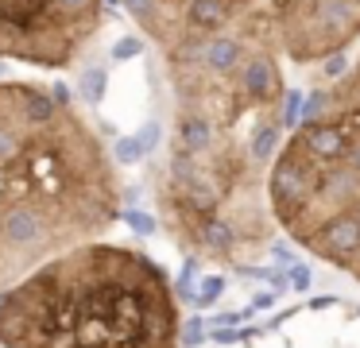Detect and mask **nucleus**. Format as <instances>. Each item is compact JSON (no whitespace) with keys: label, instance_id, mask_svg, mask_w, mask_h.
<instances>
[{"label":"nucleus","instance_id":"obj_12","mask_svg":"<svg viewBox=\"0 0 360 348\" xmlns=\"http://www.w3.org/2000/svg\"><path fill=\"white\" fill-rule=\"evenodd\" d=\"M143 43H136V39H120V46H112V58H132V54H140Z\"/></svg>","mask_w":360,"mask_h":348},{"label":"nucleus","instance_id":"obj_8","mask_svg":"<svg viewBox=\"0 0 360 348\" xmlns=\"http://www.w3.org/2000/svg\"><path fill=\"white\" fill-rule=\"evenodd\" d=\"M221 294H225V278H221V275H210V278H205V283H202V294H194L198 309L213 306V302H217Z\"/></svg>","mask_w":360,"mask_h":348},{"label":"nucleus","instance_id":"obj_4","mask_svg":"<svg viewBox=\"0 0 360 348\" xmlns=\"http://www.w3.org/2000/svg\"><path fill=\"white\" fill-rule=\"evenodd\" d=\"M109 0H0V62L70 70L105 27Z\"/></svg>","mask_w":360,"mask_h":348},{"label":"nucleus","instance_id":"obj_14","mask_svg":"<svg viewBox=\"0 0 360 348\" xmlns=\"http://www.w3.org/2000/svg\"><path fill=\"white\" fill-rule=\"evenodd\" d=\"M271 302H275V294H256V309L259 306H271Z\"/></svg>","mask_w":360,"mask_h":348},{"label":"nucleus","instance_id":"obj_5","mask_svg":"<svg viewBox=\"0 0 360 348\" xmlns=\"http://www.w3.org/2000/svg\"><path fill=\"white\" fill-rule=\"evenodd\" d=\"M264 12L290 66H321L360 43V0H264Z\"/></svg>","mask_w":360,"mask_h":348},{"label":"nucleus","instance_id":"obj_1","mask_svg":"<svg viewBox=\"0 0 360 348\" xmlns=\"http://www.w3.org/2000/svg\"><path fill=\"white\" fill-rule=\"evenodd\" d=\"M283 62L264 4L163 58L171 128L151 167V190L167 236L186 259L248 271L283 232L271 209V170L290 136Z\"/></svg>","mask_w":360,"mask_h":348},{"label":"nucleus","instance_id":"obj_2","mask_svg":"<svg viewBox=\"0 0 360 348\" xmlns=\"http://www.w3.org/2000/svg\"><path fill=\"white\" fill-rule=\"evenodd\" d=\"M120 213V162L70 93L0 77V298Z\"/></svg>","mask_w":360,"mask_h":348},{"label":"nucleus","instance_id":"obj_3","mask_svg":"<svg viewBox=\"0 0 360 348\" xmlns=\"http://www.w3.org/2000/svg\"><path fill=\"white\" fill-rule=\"evenodd\" d=\"M174 283L148 252L89 240L0 298V348H179Z\"/></svg>","mask_w":360,"mask_h":348},{"label":"nucleus","instance_id":"obj_6","mask_svg":"<svg viewBox=\"0 0 360 348\" xmlns=\"http://www.w3.org/2000/svg\"><path fill=\"white\" fill-rule=\"evenodd\" d=\"M120 4L136 20L140 35L155 43L167 58L202 39L221 35L248 12H256L264 0H120Z\"/></svg>","mask_w":360,"mask_h":348},{"label":"nucleus","instance_id":"obj_7","mask_svg":"<svg viewBox=\"0 0 360 348\" xmlns=\"http://www.w3.org/2000/svg\"><path fill=\"white\" fill-rule=\"evenodd\" d=\"M306 116H337L360 124V51L352 54L349 70L333 82H318L306 97ZM302 116V120H306Z\"/></svg>","mask_w":360,"mask_h":348},{"label":"nucleus","instance_id":"obj_13","mask_svg":"<svg viewBox=\"0 0 360 348\" xmlns=\"http://www.w3.org/2000/svg\"><path fill=\"white\" fill-rule=\"evenodd\" d=\"M244 317H248V314H221V317H217V325H221V329H225V325H240Z\"/></svg>","mask_w":360,"mask_h":348},{"label":"nucleus","instance_id":"obj_9","mask_svg":"<svg viewBox=\"0 0 360 348\" xmlns=\"http://www.w3.org/2000/svg\"><path fill=\"white\" fill-rule=\"evenodd\" d=\"M287 283H290V290H295V294L310 290V267L295 259V263H290V267H287Z\"/></svg>","mask_w":360,"mask_h":348},{"label":"nucleus","instance_id":"obj_11","mask_svg":"<svg viewBox=\"0 0 360 348\" xmlns=\"http://www.w3.org/2000/svg\"><path fill=\"white\" fill-rule=\"evenodd\" d=\"M128 221H132V228L140 232V236H151V232H155V221H151L148 213H132Z\"/></svg>","mask_w":360,"mask_h":348},{"label":"nucleus","instance_id":"obj_10","mask_svg":"<svg viewBox=\"0 0 360 348\" xmlns=\"http://www.w3.org/2000/svg\"><path fill=\"white\" fill-rule=\"evenodd\" d=\"M101 89H105V74L101 70H86V74H82V93H86V101H101Z\"/></svg>","mask_w":360,"mask_h":348}]
</instances>
